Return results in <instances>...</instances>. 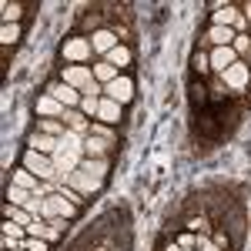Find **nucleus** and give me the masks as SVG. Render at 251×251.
Segmentation results:
<instances>
[{
  "label": "nucleus",
  "instance_id": "nucleus-24",
  "mask_svg": "<svg viewBox=\"0 0 251 251\" xmlns=\"http://www.w3.org/2000/svg\"><path fill=\"white\" fill-rule=\"evenodd\" d=\"M24 14H27V3H20V0H3V3H0V17H3V24H20Z\"/></svg>",
  "mask_w": 251,
  "mask_h": 251
},
{
  "label": "nucleus",
  "instance_id": "nucleus-30",
  "mask_svg": "<svg viewBox=\"0 0 251 251\" xmlns=\"http://www.w3.org/2000/svg\"><path fill=\"white\" fill-rule=\"evenodd\" d=\"M34 198V191H27V188H17V184H7V201L10 204H17V208H27V201Z\"/></svg>",
  "mask_w": 251,
  "mask_h": 251
},
{
  "label": "nucleus",
  "instance_id": "nucleus-13",
  "mask_svg": "<svg viewBox=\"0 0 251 251\" xmlns=\"http://www.w3.org/2000/svg\"><path fill=\"white\" fill-rule=\"evenodd\" d=\"M188 97H191V111H194V114L208 111V107H211V97H208V80L191 77V84H188Z\"/></svg>",
  "mask_w": 251,
  "mask_h": 251
},
{
  "label": "nucleus",
  "instance_id": "nucleus-16",
  "mask_svg": "<svg viewBox=\"0 0 251 251\" xmlns=\"http://www.w3.org/2000/svg\"><path fill=\"white\" fill-rule=\"evenodd\" d=\"M208 97H211V107H225V104L234 100V94L228 91V84L221 80V74H211L208 77Z\"/></svg>",
  "mask_w": 251,
  "mask_h": 251
},
{
  "label": "nucleus",
  "instance_id": "nucleus-18",
  "mask_svg": "<svg viewBox=\"0 0 251 251\" xmlns=\"http://www.w3.org/2000/svg\"><path fill=\"white\" fill-rule=\"evenodd\" d=\"M100 27H107V14H104V10H87V14L77 20V30H74V34L91 37L94 30H100Z\"/></svg>",
  "mask_w": 251,
  "mask_h": 251
},
{
  "label": "nucleus",
  "instance_id": "nucleus-32",
  "mask_svg": "<svg viewBox=\"0 0 251 251\" xmlns=\"http://www.w3.org/2000/svg\"><path fill=\"white\" fill-rule=\"evenodd\" d=\"M97 111H100V97H87L84 94V100H80V114L91 117V121H97Z\"/></svg>",
  "mask_w": 251,
  "mask_h": 251
},
{
  "label": "nucleus",
  "instance_id": "nucleus-8",
  "mask_svg": "<svg viewBox=\"0 0 251 251\" xmlns=\"http://www.w3.org/2000/svg\"><path fill=\"white\" fill-rule=\"evenodd\" d=\"M44 94H50L54 100H60L64 107H80V100H84V94L80 91H74V87H67L64 80H47V87H44Z\"/></svg>",
  "mask_w": 251,
  "mask_h": 251
},
{
  "label": "nucleus",
  "instance_id": "nucleus-6",
  "mask_svg": "<svg viewBox=\"0 0 251 251\" xmlns=\"http://www.w3.org/2000/svg\"><path fill=\"white\" fill-rule=\"evenodd\" d=\"M134 94H137V91H134V77H131V74H121L117 80H111V84L104 87V97L117 100L121 107H127V104L134 100Z\"/></svg>",
  "mask_w": 251,
  "mask_h": 251
},
{
  "label": "nucleus",
  "instance_id": "nucleus-22",
  "mask_svg": "<svg viewBox=\"0 0 251 251\" xmlns=\"http://www.w3.org/2000/svg\"><path fill=\"white\" fill-rule=\"evenodd\" d=\"M77 171L94 174V177H104V181H107V174H111V157H84Z\"/></svg>",
  "mask_w": 251,
  "mask_h": 251
},
{
  "label": "nucleus",
  "instance_id": "nucleus-7",
  "mask_svg": "<svg viewBox=\"0 0 251 251\" xmlns=\"http://www.w3.org/2000/svg\"><path fill=\"white\" fill-rule=\"evenodd\" d=\"M67 184H71V188H77V191L84 194L87 201H94L97 194L104 191V184H107V181H104V177H94V174L74 171V174H71V177H67Z\"/></svg>",
  "mask_w": 251,
  "mask_h": 251
},
{
  "label": "nucleus",
  "instance_id": "nucleus-12",
  "mask_svg": "<svg viewBox=\"0 0 251 251\" xmlns=\"http://www.w3.org/2000/svg\"><path fill=\"white\" fill-rule=\"evenodd\" d=\"M238 17H241L238 3H228V0H225V3L214 0V3H211V24H218V27H234Z\"/></svg>",
  "mask_w": 251,
  "mask_h": 251
},
{
  "label": "nucleus",
  "instance_id": "nucleus-4",
  "mask_svg": "<svg viewBox=\"0 0 251 251\" xmlns=\"http://www.w3.org/2000/svg\"><path fill=\"white\" fill-rule=\"evenodd\" d=\"M57 80H64L67 87H74V91H87L91 87V80H94V71L91 67H84V64H64L57 71Z\"/></svg>",
  "mask_w": 251,
  "mask_h": 251
},
{
  "label": "nucleus",
  "instance_id": "nucleus-33",
  "mask_svg": "<svg viewBox=\"0 0 251 251\" xmlns=\"http://www.w3.org/2000/svg\"><path fill=\"white\" fill-rule=\"evenodd\" d=\"M231 47H234V54H238V60H245L251 54V34H238Z\"/></svg>",
  "mask_w": 251,
  "mask_h": 251
},
{
  "label": "nucleus",
  "instance_id": "nucleus-3",
  "mask_svg": "<svg viewBox=\"0 0 251 251\" xmlns=\"http://www.w3.org/2000/svg\"><path fill=\"white\" fill-rule=\"evenodd\" d=\"M194 131H198V137H201L204 144H218V141L225 137V127H221L218 114H214V107L201 111V114H194Z\"/></svg>",
  "mask_w": 251,
  "mask_h": 251
},
{
  "label": "nucleus",
  "instance_id": "nucleus-1",
  "mask_svg": "<svg viewBox=\"0 0 251 251\" xmlns=\"http://www.w3.org/2000/svg\"><path fill=\"white\" fill-rule=\"evenodd\" d=\"M60 60H64V64H84V67H91V64H94L91 37H80V34L64 37V44H60Z\"/></svg>",
  "mask_w": 251,
  "mask_h": 251
},
{
  "label": "nucleus",
  "instance_id": "nucleus-31",
  "mask_svg": "<svg viewBox=\"0 0 251 251\" xmlns=\"http://www.w3.org/2000/svg\"><path fill=\"white\" fill-rule=\"evenodd\" d=\"M211 241H214L221 251H234V248H238V245H234V238L228 234V228H225V225H218V228L211 231Z\"/></svg>",
  "mask_w": 251,
  "mask_h": 251
},
{
  "label": "nucleus",
  "instance_id": "nucleus-14",
  "mask_svg": "<svg viewBox=\"0 0 251 251\" xmlns=\"http://www.w3.org/2000/svg\"><path fill=\"white\" fill-rule=\"evenodd\" d=\"M27 148H34V151H40V154L54 157L60 151V137H50V134H44V131H34V127H30V134H27Z\"/></svg>",
  "mask_w": 251,
  "mask_h": 251
},
{
  "label": "nucleus",
  "instance_id": "nucleus-20",
  "mask_svg": "<svg viewBox=\"0 0 251 251\" xmlns=\"http://www.w3.org/2000/svg\"><path fill=\"white\" fill-rule=\"evenodd\" d=\"M104 60H107V64H114L117 71L124 74V71L134 64V47H131V44H117V47H114V50H111Z\"/></svg>",
  "mask_w": 251,
  "mask_h": 251
},
{
  "label": "nucleus",
  "instance_id": "nucleus-9",
  "mask_svg": "<svg viewBox=\"0 0 251 251\" xmlns=\"http://www.w3.org/2000/svg\"><path fill=\"white\" fill-rule=\"evenodd\" d=\"M117 148H121V141H107V137H94V134L84 137V157H111L114 161Z\"/></svg>",
  "mask_w": 251,
  "mask_h": 251
},
{
  "label": "nucleus",
  "instance_id": "nucleus-15",
  "mask_svg": "<svg viewBox=\"0 0 251 251\" xmlns=\"http://www.w3.org/2000/svg\"><path fill=\"white\" fill-rule=\"evenodd\" d=\"M208 60H211V74H225L231 64H238V54H234V47H211Z\"/></svg>",
  "mask_w": 251,
  "mask_h": 251
},
{
  "label": "nucleus",
  "instance_id": "nucleus-11",
  "mask_svg": "<svg viewBox=\"0 0 251 251\" xmlns=\"http://www.w3.org/2000/svg\"><path fill=\"white\" fill-rule=\"evenodd\" d=\"M177 228H184V231H191V234H211L214 231V218L204 214V211H191V214H184V218L177 221Z\"/></svg>",
  "mask_w": 251,
  "mask_h": 251
},
{
  "label": "nucleus",
  "instance_id": "nucleus-37",
  "mask_svg": "<svg viewBox=\"0 0 251 251\" xmlns=\"http://www.w3.org/2000/svg\"><path fill=\"white\" fill-rule=\"evenodd\" d=\"M14 251H24V248H14Z\"/></svg>",
  "mask_w": 251,
  "mask_h": 251
},
{
  "label": "nucleus",
  "instance_id": "nucleus-35",
  "mask_svg": "<svg viewBox=\"0 0 251 251\" xmlns=\"http://www.w3.org/2000/svg\"><path fill=\"white\" fill-rule=\"evenodd\" d=\"M20 248H24V251H50V241H44V238H30V234H27V238L20 241Z\"/></svg>",
  "mask_w": 251,
  "mask_h": 251
},
{
  "label": "nucleus",
  "instance_id": "nucleus-10",
  "mask_svg": "<svg viewBox=\"0 0 251 251\" xmlns=\"http://www.w3.org/2000/svg\"><path fill=\"white\" fill-rule=\"evenodd\" d=\"M117 44H121V37H117L111 27H100V30H94L91 34V47H94V60H104L111 50H114Z\"/></svg>",
  "mask_w": 251,
  "mask_h": 251
},
{
  "label": "nucleus",
  "instance_id": "nucleus-19",
  "mask_svg": "<svg viewBox=\"0 0 251 251\" xmlns=\"http://www.w3.org/2000/svg\"><path fill=\"white\" fill-rule=\"evenodd\" d=\"M97 121H100V124H111V127H117V124L124 121V107H121L117 100H111V97H100V111H97Z\"/></svg>",
  "mask_w": 251,
  "mask_h": 251
},
{
  "label": "nucleus",
  "instance_id": "nucleus-23",
  "mask_svg": "<svg viewBox=\"0 0 251 251\" xmlns=\"http://www.w3.org/2000/svg\"><path fill=\"white\" fill-rule=\"evenodd\" d=\"M50 201H54V211H57V218H67V221H77L80 211H84V208H77V204H74V201H67L60 191L50 194Z\"/></svg>",
  "mask_w": 251,
  "mask_h": 251
},
{
  "label": "nucleus",
  "instance_id": "nucleus-36",
  "mask_svg": "<svg viewBox=\"0 0 251 251\" xmlns=\"http://www.w3.org/2000/svg\"><path fill=\"white\" fill-rule=\"evenodd\" d=\"M245 64H248V71H251V54H248V57H245Z\"/></svg>",
  "mask_w": 251,
  "mask_h": 251
},
{
  "label": "nucleus",
  "instance_id": "nucleus-28",
  "mask_svg": "<svg viewBox=\"0 0 251 251\" xmlns=\"http://www.w3.org/2000/svg\"><path fill=\"white\" fill-rule=\"evenodd\" d=\"M20 34H24V27H20V24H3V27H0V44H3L7 50H14V47H17V40H20Z\"/></svg>",
  "mask_w": 251,
  "mask_h": 251
},
{
  "label": "nucleus",
  "instance_id": "nucleus-26",
  "mask_svg": "<svg viewBox=\"0 0 251 251\" xmlns=\"http://www.w3.org/2000/svg\"><path fill=\"white\" fill-rule=\"evenodd\" d=\"M34 131H44V134H50V137H64L67 124L57 121V117H37V121H34Z\"/></svg>",
  "mask_w": 251,
  "mask_h": 251
},
{
  "label": "nucleus",
  "instance_id": "nucleus-21",
  "mask_svg": "<svg viewBox=\"0 0 251 251\" xmlns=\"http://www.w3.org/2000/svg\"><path fill=\"white\" fill-rule=\"evenodd\" d=\"M60 121H64V124H67L71 131H77V134H84V137L91 134V117H84V114H80V107H67Z\"/></svg>",
  "mask_w": 251,
  "mask_h": 251
},
{
  "label": "nucleus",
  "instance_id": "nucleus-29",
  "mask_svg": "<svg viewBox=\"0 0 251 251\" xmlns=\"http://www.w3.org/2000/svg\"><path fill=\"white\" fill-rule=\"evenodd\" d=\"M10 184H17V188H27V191H37V188H40V177H34V174L27 171V168H17V171H14V177H10Z\"/></svg>",
  "mask_w": 251,
  "mask_h": 251
},
{
  "label": "nucleus",
  "instance_id": "nucleus-2",
  "mask_svg": "<svg viewBox=\"0 0 251 251\" xmlns=\"http://www.w3.org/2000/svg\"><path fill=\"white\" fill-rule=\"evenodd\" d=\"M20 168H27V171L40 177V181H57V168H54V157L40 154L34 148H24V154H20Z\"/></svg>",
  "mask_w": 251,
  "mask_h": 251
},
{
  "label": "nucleus",
  "instance_id": "nucleus-17",
  "mask_svg": "<svg viewBox=\"0 0 251 251\" xmlns=\"http://www.w3.org/2000/svg\"><path fill=\"white\" fill-rule=\"evenodd\" d=\"M64 111H67V107H64L60 100H54L50 94H37V97H34V114H37V117H57V121H60Z\"/></svg>",
  "mask_w": 251,
  "mask_h": 251
},
{
  "label": "nucleus",
  "instance_id": "nucleus-5",
  "mask_svg": "<svg viewBox=\"0 0 251 251\" xmlns=\"http://www.w3.org/2000/svg\"><path fill=\"white\" fill-rule=\"evenodd\" d=\"M221 80L228 84V91H231L234 97H241L245 91H248V84H251V71H248V64L245 60H238V64H231L225 74H221Z\"/></svg>",
  "mask_w": 251,
  "mask_h": 251
},
{
  "label": "nucleus",
  "instance_id": "nucleus-38",
  "mask_svg": "<svg viewBox=\"0 0 251 251\" xmlns=\"http://www.w3.org/2000/svg\"><path fill=\"white\" fill-rule=\"evenodd\" d=\"M121 251H124V248H121Z\"/></svg>",
  "mask_w": 251,
  "mask_h": 251
},
{
  "label": "nucleus",
  "instance_id": "nucleus-25",
  "mask_svg": "<svg viewBox=\"0 0 251 251\" xmlns=\"http://www.w3.org/2000/svg\"><path fill=\"white\" fill-rule=\"evenodd\" d=\"M91 71H94V80H97V84H104V87H107L111 80L121 77V71H117L114 64H107V60H94V64H91Z\"/></svg>",
  "mask_w": 251,
  "mask_h": 251
},
{
  "label": "nucleus",
  "instance_id": "nucleus-27",
  "mask_svg": "<svg viewBox=\"0 0 251 251\" xmlns=\"http://www.w3.org/2000/svg\"><path fill=\"white\" fill-rule=\"evenodd\" d=\"M191 71H194V77H201V80L211 77V60H208V50H194V57H191Z\"/></svg>",
  "mask_w": 251,
  "mask_h": 251
},
{
  "label": "nucleus",
  "instance_id": "nucleus-34",
  "mask_svg": "<svg viewBox=\"0 0 251 251\" xmlns=\"http://www.w3.org/2000/svg\"><path fill=\"white\" fill-rule=\"evenodd\" d=\"M91 134H94V137H107V141H117V127L100 124V121H91Z\"/></svg>",
  "mask_w": 251,
  "mask_h": 251
}]
</instances>
